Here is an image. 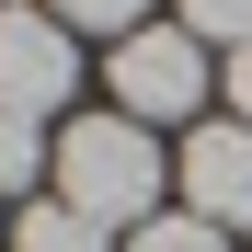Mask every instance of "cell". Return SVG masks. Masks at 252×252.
I'll return each instance as SVG.
<instances>
[{
    "label": "cell",
    "mask_w": 252,
    "mask_h": 252,
    "mask_svg": "<svg viewBox=\"0 0 252 252\" xmlns=\"http://www.w3.org/2000/svg\"><path fill=\"white\" fill-rule=\"evenodd\" d=\"M58 206H80L103 229H149L160 218V138L138 115H80L58 138Z\"/></svg>",
    "instance_id": "cell-1"
},
{
    "label": "cell",
    "mask_w": 252,
    "mask_h": 252,
    "mask_svg": "<svg viewBox=\"0 0 252 252\" xmlns=\"http://www.w3.org/2000/svg\"><path fill=\"white\" fill-rule=\"evenodd\" d=\"M184 34L195 46H252V0H184Z\"/></svg>",
    "instance_id": "cell-8"
},
{
    "label": "cell",
    "mask_w": 252,
    "mask_h": 252,
    "mask_svg": "<svg viewBox=\"0 0 252 252\" xmlns=\"http://www.w3.org/2000/svg\"><path fill=\"white\" fill-rule=\"evenodd\" d=\"M115 103L126 115H195L206 103V46H195V34L184 23H138V34H126V46H115Z\"/></svg>",
    "instance_id": "cell-2"
},
{
    "label": "cell",
    "mask_w": 252,
    "mask_h": 252,
    "mask_svg": "<svg viewBox=\"0 0 252 252\" xmlns=\"http://www.w3.org/2000/svg\"><path fill=\"white\" fill-rule=\"evenodd\" d=\"M229 115L252 126V46H229Z\"/></svg>",
    "instance_id": "cell-10"
},
{
    "label": "cell",
    "mask_w": 252,
    "mask_h": 252,
    "mask_svg": "<svg viewBox=\"0 0 252 252\" xmlns=\"http://www.w3.org/2000/svg\"><path fill=\"white\" fill-rule=\"evenodd\" d=\"M184 218L252 229V126H195L184 138Z\"/></svg>",
    "instance_id": "cell-4"
},
{
    "label": "cell",
    "mask_w": 252,
    "mask_h": 252,
    "mask_svg": "<svg viewBox=\"0 0 252 252\" xmlns=\"http://www.w3.org/2000/svg\"><path fill=\"white\" fill-rule=\"evenodd\" d=\"M126 252H229V229H206V218H172V206H160L149 229H126Z\"/></svg>",
    "instance_id": "cell-7"
},
{
    "label": "cell",
    "mask_w": 252,
    "mask_h": 252,
    "mask_svg": "<svg viewBox=\"0 0 252 252\" xmlns=\"http://www.w3.org/2000/svg\"><path fill=\"white\" fill-rule=\"evenodd\" d=\"M58 23H103V34H138L149 23V0H46Z\"/></svg>",
    "instance_id": "cell-9"
},
{
    "label": "cell",
    "mask_w": 252,
    "mask_h": 252,
    "mask_svg": "<svg viewBox=\"0 0 252 252\" xmlns=\"http://www.w3.org/2000/svg\"><path fill=\"white\" fill-rule=\"evenodd\" d=\"M12 252H115V241H103V218H80V206H23Z\"/></svg>",
    "instance_id": "cell-5"
},
{
    "label": "cell",
    "mask_w": 252,
    "mask_h": 252,
    "mask_svg": "<svg viewBox=\"0 0 252 252\" xmlns=\"http://www.w3.org/2000/svg\"><path fill=\"white\" fill-rule=\"evenodd\" d=\"M34 172H58L46 126H34V115H0V195H34Z\"/></svg>",
    "instance_id": "cell-6"
},
{
    "label": "cell",
    "mask_w": 252,
    "mask_h": 252,
    "mask_svg": "<svg viewBox=\"0 0 252 252\" xmlns=\"http://www.w3.org/2000/svg\"><path fill=\"white\" fill-rule=\"evenodd\" d=\"M80 92V46L58 12H0V115H58Z\"/></svg>",
    "instance_id": "cell-3"
}]
</instances>
